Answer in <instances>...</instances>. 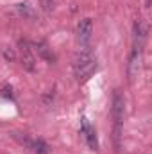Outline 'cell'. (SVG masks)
<instances>
[{
  "label": "cell",
  "mask_w": 152,
  "mask_h": 154,
  "mask_svg": "<svg viewBox=\"0 0 152 154\" xmlns=\"http://www.w3.org/2000/svg\"><path fill=\"white\" fill-rule=\"evenodd\" d=\"M36 50H38V54L45 59V61H48V63H54V61H56L52 50L48 48V45H47L45 41H38V43H36Z\"/></svg>",
  "instance_id": "7"
},
{
  "label": "cell",
  "mask_w": 152,
  "mask_h": 154,
  "mask_svg": "<svg viewBox=\"0 0 152 154\" xmlns=\"http://www.w3.org/2000/svg\"><path fill=\"white\" fill-rule=\"evenodd\" d=\"M18 47H20V61H22V66H23L25 70L32 72L36 65H34V56H32V50H31L29 43H27L25 39H22Z\"/></svg>",
  "instance_id": "4"
},
{
  "label": "cell",
  "mask_w": 152,
  "mask_h": 154,
  "mask_svg": "<svg viewBox=\"0 0 152 154\" xmlns=\"http://www.w3.org/2000/svg\"><path fill=\"white\" fill-rule=\"evenodd\" d=\"M4 56H5V59H9V61H13V59H14V52H13V50L4 48Z\"/></svg>",
  "instance_id": "9"
},
{
  "label": "cell",
  "mask_w": 152,
  "mask_h": 154,
  "mask_svg": "<svg viewBox=\"0 0 152 154\" xmlns=\"http://www.w3.org/2000/svg\"><path fill=\"white\" fill-rule=\"evenodd\" d=\"M23 143H25L29 149H32L36 154H47V152H48V145H47L41 138H38V140H29V138H23Z\"/></svg>",
  "instance_id": "6"
},
{
  "label": "cell",
  "mask_w": 152,
  "mask_h": 154,
  "mask_svg": "<svg viewBox=\"0 0 152 154\" xmlns=\"http://www.w3.org/2000/svg\"><path fill=\"white\" fill-rule=\"evenodd\" d=\"M81 133L84 134V140H86V143H88V147L91 149V151H97L99 149V140H97V133H95V127L90 124V120L86 118V116H82L81 118Z\"/></svg>",
  "instance_id": "3"
},
{
  "label": "cell",
  "mask_w": 152,
  "mask_h": 154,
  "mask_svg": "<svg viewBox=\"0 0 152 154\" xmlns=\"http://www.w3.org/2000/svg\"><path fill=\"white\" fill-rule=\"evenodd\" d=\"M16 9H18V13H20L23 18H29V20H34V18H36V13H34V9H32L29 4H18Z\"/></svg>",
  "instance_id": "8"
},
{
  "label": "cell",
  "mask_w": 152,
  "mask_h": 154,
  "mask_svg": "<svg viewBox=\"0 0 152 154\" xmlns=\"http://www.w3.org/2000/svg\"><path fill=\"white\" fill-rule=\"evenodd\" d=\"M97 72V57L91 54V50L82 48L74 59V74L79 82L90 81Z\"/></svg>",
  "instance_id": "1"
},
{
  "label": "cell",
  "mask_w": 152,
  "mask_h": 154,
  "mask_svg": "<svg viewBox=\"0 0 152 154\" xmlns=\"http://www.w3.org/2000/svg\"><path fill=\"white\" fill-rule=\"evenodd\" d=\"M123 111H125V100L120 95V91H114L111 115H113V120H114V140H116V147H118V138H120V125L123 122Z\"/></svg>",
  "instance_id": "2"
},
{
  "label": "cell",
  "mask_w": 152,
  "mask_h": 154,
  "mask_svg": "<svg viewBox=\"0 0 152 154\" xmlns=\"http://www.w3.org/2000/svg\"><path fill=\"white\" fill-rule=\"evenodd\" d=\"M91 34H93V22L90 18L81 20L77 25V39L82 45H88V41L91 39Z\"/></svg>",
  "instance_id": "5"
}]
</instances>
